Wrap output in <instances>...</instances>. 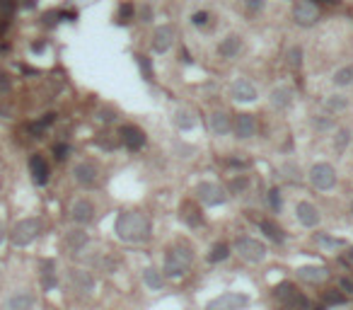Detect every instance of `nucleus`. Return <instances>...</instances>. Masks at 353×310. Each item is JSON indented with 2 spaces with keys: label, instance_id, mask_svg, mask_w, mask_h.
<instances>
[{
  "label": "nucleus",
  "instance_id": "obj_1",
  "mask_svg": "<svg viewBox=\"0 0 353 310\" xmlns=\"http://www.w3.org/2000/svg\"><path fill=\"white\" fill-rule=\"evenodd\" d=\"M114 232H116V238L123 240V243H141V240L148 238L150 225H148V221H145V216H141V213L123 211V213L116 216Z\"/></svg>",
  "mask_w": 353,
  "mask_h": 310
},
{
  "label": "nucleus",
  "instance_id": "obj_2",
  "mask_svg": "<svg viewBox=\"0 0 353 310\" xmlns=\"http://www.w3.org/2000/svg\"><path fill=\"white\" fill-rule=\"evenodd\" d=\"M194 262V252L187 243H176L172 250H167L165 255V266H162V274L172 279H179L187 274V269Z\"/></svg>",
  "mask_w": 353,
  "mask_h": 310
},
{
  "label": "nucleus",
  "instance_id": "obj_3",
  "mask_svg": "<svg viewBox=\"0 0 353 310\" xmlns=\"http://www.w3.org/2000/svg\"><path fill=\"white\" fill-rule=\"evenodd\" d=\"M274 298H276L278 303H283L288 310H305L307 308V298H305L293 284H288V281H283V284H278V286L274 288Z\"/></svg>",
  "mask_w": 353,
  "mask_h": 310
},
{
  "label": "nucleus",
  "instance_id": "obj_4",
  "mask_svg": "<svg viewBox=\"0 0 353 310\" xmlns=\"http://www.w3.org/2000/svg\"><path fill=\"white\" fill-rule=\"evenodd\" d=\"M235 250H237V255L242 257L244 262H252V264H259V262H264L266 255H269L266 245H264V243H259V240H254V238H237V243H235Z\"/></svg>",
  "mask_w": 353,
  "mask_h": 310
},
{
  "label": "nucleus",
  "instance_id": "obj_5",
  "mask_svg": "<svg viewBox=\"0 0 353 310\" xmlns=\"http://www.w3.org/2000/svg\"><path fill=\"white\" fill-rule=\"evenodd\" d=\"M310 184L320 191H329L336 184V170L329 163H317V165L310 167Z\"/></svg>",
  "mask_w": 353,
  "mask_h": 310
},
{
  "label": "nucleus",
  "instance_id": "obj_6",
  "mask_svg": "<svg viewBox=\"0 0 353 310\" xmlns=\"http://www.w3.org/2000/svg\"><path fill=\"white\" fill-rule=\"evenodd\" d=\"M39 221L36 218H24V221H20L15 228H12L10 232V240L15 247H24V245H29L39 235Z\"/></svg>",
  "mask_w": 353,
  "mask_h": 310
},
{
  "label": "nucleus",
  "instance_id": "obj_7",
  "mask_svg": "<svg viewBox=\"0 0 353 310\" xmlns=\"http://www.w3.org/2000/svg\"><path fill=\"white\" fill-rule=\"evenodd\" d=\"M196 197L206 206H218V204H225V199H228L225 189L220 184H215V182H201L196 187Z\"/></svg>",
  "mask_w": 353,
  "mask_h": 310
},
{
  "label": "nucleus",
  "instance_id": "obj_8",
  "mask_svg": "<svg viewBox=\"0 0 353 310\" xmlns=\"http://www.w3.org/2000/svg\"><path fill=\"white\" fill-rule=\"evenodd\" d=\"M293 20L300 24V27H312V24L320 20V10L312 0H298L293 5Z\"/></svg>",
  "mask_w": 353,
  "mask_h": 310
},
{
  "label": "nucleus",
  "instance_id": "obj_9",
  "mask_svg": "<svg viewBox=\"0 0 353 310\" xmlns=\"http://www.w3.org/2000/svg\"><path fill=\"white\" fill-rule=\"evenodd\" d=\"M247 305V296L244 293H223L218 298H213L206 305V310H242Z\"/></svg>",
  "mask_w": 353,
  "mask_h": 310
},
{
  "label": "nucleus",
  "instance_id": "obj_10",
  "mask_svg": "<svg viewBox=\"0 0 353 310\" xmlns=\"http://www.w3.org/2000/svg\"><path fill=\"white\" fill-rule=\"evenodd\" d=\"M295 218H298V223L305 225V228H315V225H320V221H322L317 206L310 204V201H298V204H295Z\"/></svg>",
  "mask_w": 353,
  "mask_h": 310
},
{
  "label": "nucleus",
  "instance_id": "obj_11",
  "mask_svg": "<svg viewBox=\"0 0 353 310\" xmlns=\"http://www.w3.org/2000/svg\"><path fill=\"white\" fill-rule=\"evenodd\" d=\"M293 100H295V90L290 88V85H276V88H271V92H269V102H271V107H276V109L290 107Z\"/></svg>",
  "mask_w": 353,
  "mask_h": 310
},
{
  "label": "nucleus",
  "instance_id": "obj_12",
  "mask_svg": "<svg viewBox=\"0 0 353 310\" xmlns=\"http://www.w3.org/2000/svg\"><path fill=\"white\" fill-rule=\"evenodd\" d=\"M230 97L235 102H254L256 100V88H254L249 80L237 78V80L230 85Z\"/></svg>",
  "mask_w": 353,
  "mask_h": 310
},
{
  "label": "nucleus",
  "instance_id": "obj_13",
  "mask_svg": "<svg viewBox=\"0 0 353 310\" xmlns=\"http://www.w3.org/2000/svg\"><path fill=\"white\" fill-rule=\"evenodd\" d=\"M232 131H235L237 138L247 141V138H252L254 133H256V119H254L252 114H237L235 122H232Z\"/></svg>",
  "mask_w": 353,
  "mask_h": 310
},
{
  "label": "nucleus",
  "instance_id": "obj_14",
  "mask_svg": "<svg viewBox=\"0 0 353 310\" xmlns=\"http://www.w3.org/2000/svg\"><path fill=\"white\" fill-rule=\"evenodd\" d=\"M174 27H169V24H165V27H160V29H155L153 34V49L157 51V54H167L169 49H172V44H174Z\"/></svg>",
  "mask_w": 353,
  "mask_h": 310
},
{
  "label": "nucleus",
  "instance_id": "obj_15",
  "mask_svg": "<svg viewBox=\"0 0 353 310\" xmlns=\"http://www.w3.org/2000/svg\"><path fill=\"white\" fill-rule=\"evenodd\" d=\"M29 172H32V179L34 184H39V187H44L46 182H49V175H51V170H49V163L44 160V155H32L29 158Z\"/></svg>",
  "mask_w": 353,
  "mask_h": 310
},
{
  "label": "nucleus",
  "instance_id": "obj_16",
  "mask_svg": "<svg viewBox=\"0 0 353 310\" xmlns=\"http://www.w3.org/2000/svg\"><path fill=\"white\" fill-rule=\"evenodd\" d=\"M121 143L128 148V150H141L145 145V133L138 129V126H121Z\"/></svg>",
  "mask_w": 353,
  "mask_h": 310
},
{
  "label": "nucleus",
  "instance_id": "obj_17",
  "mask_svg": "<svg viewBox=\"0 0 353 310\" xmlns=\"http://www.w3.org/2000/svg\"><path fill=\"white\" fill-rule=\"evenodd\" d=\"M208 129L213 136H228L232 131V122L228 111H213L208 117Z\"/></svg>",
  "mask_w": 353,
  "mask_h": 310
},
{
  "label": "nucleus",
  "instance_id": "obj_18",
  "mask_svg": "<svg viewBox=\"0 0 353 310\" xmlns=\"http://www.w3.org/2000/svg\"><path fill=\"white\" fill-rule=\"evenodd\" d=\"M73 177H75L77 184L92 187V184L97 182V167L92 165V163H77V165L73 167Z\"/></svg>",
  "mask_w": 353,
  "mask_h": 310
},
{
  "label": "nucleus",
  "instance_id": "obj_19",
  "mask_svg": "<svg viewBox=\"0 0 353 310\" xmlns=\"http://www.w3.org/2000/svg\"><path fill=\"white\" fill-rule=\"evenodd\" d=\"M70 218L75 223H90L92 218H95V206L90 204L87 199H77L73 206H70Z\"/></svg>",
  "mask_w": 353,
  "mask_h": 310
},
{
  "label": "nucleus",
  "instance_id": "obj_20",
  "mask_svg": "<svg viewBox=\"0 0 353 310\" xmlns=\"http://www.w3.org/2000/svg\"><path fill=\"white\" fill-rule=\"evenodd\" d=\"M240 51H242V36L240 34H228L220 44H218V54L223 58H235Z\"/></svg>",
  "mask_w": 353,
  "mask_h": 310
},
{
  "label": "nucleus",
  "instance_id": "obj_21",
  "mask_svg": "<svg viewBox=\"0 0 353 310\" xmlns=\"http://www.w3.org/2000/svg\"><path fill=\"white\" fill-rule=\"evenodd\" d=\"M327 277H329V272L324 266H300L298 269V279L305 284H322V281H327Z\"/></svg>",
  "mask_w": 353,
  "mask_h": 310
},
{
  "label": "nucleus",
  "instance_id": "obj_22",
  "mask_svg": "<svg viewBox=\"0 0 353 310\" xmlns=\"http://www.w3.org/2000/svg\"><path fill=\"white\" fill-rule=\"evenodd\" d=\"M70 281H73L75 291H80V293H90V291L95 288V279H92V274L85 272V269H73V272H70Z\"/></svg>",
  "mask_w": 353,
  "mask_h": 310
},
{
  "label": "nucleus",
  "instance_id": "obj_23",
  "mask_svg": "<svg viewBox=\"0 0 353 310\" xmlns=\"http://www.w3.org/2000/svg\"><path fill=\"white\" fill-rule=\"evenodd\" d=\"M34 308V293L29 291H17L8 298V310H32Z\"/></svg>",
  "mask_w": 353,
  "mask_h": 310
},
{
  "label": "nucleus",
  "instance_id": "obj_24",
  "mask_svg": "<svg viewBox=\"0 0 353 310\" xmlns=\"http://www.w3.org/2000/svg\"><path fill=\"white\" fill-rule=\"evenodd\" d=\"M143 284L150 291H160L162 284H165V274L160 272V269H155V266H145L143 269Z\"/></svg>",
  "mask_w": 353,
  "mask_h": 310
},
{
  "label": "nucleus",
  "instance_id": "obj_25",
  "mask_svg": "<svg viewBox=\"0 0 353 310\" xmlns=\"http://www.w3.org/2000/svg\"><path fill=\"white\" fill-rule=\"evenodd\" d=\"M331 83H334L336 88H348V85H353V63H348V66H341L339 70H334Z\"/></svg>",
  "mask_w": 353,
  "mask_h": 310
},
{
  "label": "nucleus",
  "instance_id": "obj_26",
  "mask_svg": "<svg viewBox=\"0 0 353 310\" xmlns=\"http://www.w3.org/2000/svg\"><path fill=\"white\" fill-rule=\"evenodd\" d=\"M41 286L51 291L56 286V262L54 259H44L41 262Z\"/></svg>",
  "mask_w": 353,
  "mask_h": 310
},
{
  "label": "nucleus",
  "instance_id": "obj_27",
  "mask_svg": "<svg viewBox=\"0 0 353 310\" xmlns=\"http://www.w3.org/2000/svg\"><path fill=\"white\" fill-rule=\"evenodd\" d=\"M324 109L331 111V114H339V111L348 109V97L346 95H329L324 100Z\"/></svg>",
  "mask_w": 353,
  "mask_h": 310
},
{
  "label": "nucleus",
  "instance_id": "obj_28",
  "mask_svg": "<svg viewBox=\"0 0 353 310\" xmlns=\"http://www.w3.org/2000/svg\"><path fill=\"white\" fill-rule=\"evenodd\" d=\"M174 124L182 129V131H191V129L196 126V119H194V114H191L187 107H182V109L174 111Z\"/></svg>",
  "mask_w": 353,
  "mask_h": 310
},
{
  "label": "nucleus",
  "instance_id": "obj_29",
  "mask_svg": "<svg viewBox=\"0 0 353 310\" xmlns=\"http://www.w3.org/2000/svg\"><path fill=\"white\" fill-rule=\"evenodd\" d=\"M66 245H68V250L80 252V250L87 245V235H85L82 230H70L68 232V238H66Z\"/></svg>",
  "mask_w": 353,
  "mask_h": 310
},
{
  "label": "nucleus",
  "instance_id": "obj_30",
  "mask_svg": "<svg viewBox=\"0 0 353 310\" xmlns=\"http://www.w3.org/2000/svg\"><path fill=\"white\" fill-rule=\"evenodd\" d=\"M230 257V247L225 243H215L213 247H210L208 252V262H213V264H218V262H225Z\"/></svg>",
  "mask_w": 353,
  "mask_h": 310
},
{
  "label": "nucleus",
  "instance_id": "obj_31",
  "mask_svg": "<svg viewBox=\"0 0 353 310\" xmlns=\"http://www.w3.org/2000/svg\"><path fill=\"white\" fill-rule=\"evenodd\" d=\"M259 228H261V232H266V238H269V240H274V243H281V240H283V230L278 228L276 223L261 221V223H259Z\"/></svg>",
  "mask_w": 353,
  "mask_h": 310
},
{
  "label": "nucleus",
  "instance_id": "obj_32",
  "mask_svg": "<svg viewBox=\"0 0 353 310\" xmlns=\"http://www.w3.org/2000/svg\"><path fill=\"white\" fill-rule=\"evenodd\" d=\"M247 187H249V177H247V175H237V177H232L230 184H228L230 194H244Z\"/></svg>",
  "mask_w": 353,
  "mask_h": 310
},
{
  "label": "nucleus",
  "instance_id": "obj_33",
  "mask_svg": "<svg viewBox=\"0 0 353 310\" xmlns=\"http://www.w3.org/2000/svg\"><path fill=\"white\" fill-rule=\"evenodd\" d=\"M281 172H286L283 177L288 179V182H300V167L293 165V163H286V165L281 167Z\"/></svg>",
  "mask_w": 353,
  "mask_h": 310
},
{
  "label": "nucleus",
  "instance_id": "obj_34",
  "mask_svg": "<svg viewBox=\"0 0 353 310\" xmlns=\"http://www.w3.org/2000/svg\"><path fill=\"white\" fill-rule=\"evenodd\" d=\"M348 141H351V131H348V129H339V131H336V138H334L336 150H343V148L348 145Z\"/></svg>",
  "mask_w": 353,
  "mask_h": 310
},
{
  "label": "nucleus",
  "instance_id": "obj_35",
  "mask_svg": "<svg viewBox=\"0 0 353 310\" xmlns=\"http://www.w3.org/2000/svg\"><path fill=\"white\" fill-rule=\"evenodd\" d=\"M269 206H271V211H281V206H283V197H281V191H278L276 187L269 191Z\"/></svg>",
  "mask_w": 353,
  "mask_h": 310
},
{
  "label": "nucleus",
  "instance_id": "obj_36",
  "mask_svg": "<svg viewBox=\"0 0 353 310\" xmlns=\"http://www.w3.org/2000/svg\"><path fill=\"white\" fill-rule=\"evenodd\" d=\"M288 61H290V66L293 68L302 66V49H300V46H293V49L288 51Z\"/></svg>",
  "mask_w": 353,
  "mask_h": 310
},
{
  "label": "nucleus",
  "instance_id": "obj_37",
  "mask_svg": "<svg viewBox=\"0 0 353 310\" xmlns=\"http://www.w3.org/2000/svg\"><path fill=\"white\" fill-rule=\"evenodd\" d=\"M208 20H210V15H208V12H203V10L191 15V24H194V27H206Z\"/></svg>",
  "mask_w": 353,
  "mask_h": 310
},
{
  "label": "nucleus",
  "instance_id": "obj_38",
  "mask_svg": "<svg viewBox=\"0 0 353 310\" xmlns=\"http://www.w3.org/2000/svg\"><path fill=\"white\" fill-rule=\"evenodd\" d=\"M324 300H327V303H343L346 296H343L341 291H327V293H324Z\"/></svg>",
  "mask_w": 353,
  "mask_h": 310
},
{
  "label": "nucleus",
  "instance_id": "obj_39",
  "mask_svg": "<svg viewBox=\"0 0 353 310\" xmlns=\"http://www.w3.org/2000/svg\"><path fill=\"white\" fill-rule=\"evenodd\" d=\"M68 153H70V148H68V145H63V143L54 145V155H56V160H66Z\"/></svg>",
  "mask_w": 353,
  "mask_h": 310
},
{
  "label": "nucleus",
  "instance_id": "obj_40",
  "mask_svg": "<svg viewBox=\"0 0 353 310\" xmlns=\"http://www.w3.org/2000/svg\"><path fill=\"white\" fill-rule=\"evenodd\" d=\"M317 240H320V243L324 245V247H334V250H336V247H343L341 240H334V238H327V235H320Z\"/></svg>",
  "mask_w": 353,
  "mask_h": 310
},
{
  "label": "nucleus",
  "instance_id": "obj_41",
  "mask_svg": "<svg viewBox=\"0 0 353 310\" xmlns=\"http://www.w3.org/2000/svg\"><path fill=\"white\" fill-rule=\"evenodd\" d=\"M339 291L341 293H353V279H346V277L339 279Z\"/></svg>",
  "mask_w": 353,
  "mask_h": 310
},
{
  "label": "nucleus",
  "instance_id": "obj_42",
  "mask_svg": "<svg viewBox=\"0 0 353 310\" xmlns=\"http://www.w3.org/2000/svg\"><path fill=\"white\" fill-rule=\"evenodd\" d=\"M247 3V8L252 12H259V10H264V5H266V0H244Z\"/></svg>",
  "mask_w": 353,
  "mask_h": 310
},
{
  "label": "nucleus",
  "instance_id": "obj_43",
  "mask_svg": "<svg viewBox=\"0 0 353 310\" xmlns=\"http://www.w3.org/2000/svg\"><path fill=\"white\" fill-rule=\"evenodd\" d=\"M141 68H145V78H148V80H153V70H150V61H148V58H143V56H141Z\"/></svg>",
  "mask_w": 353,
  "mask_h": 310
},
{
  "label": "nucleus",
  "instance_id": "obj_44",
  "mask_svg": "<svg viewBox=\"0 0 353 310\" xmlns=\"http://www.w3.org/2000/svg\"><path fill=\"white\" fill-rule=\"evenodd\" d=\"M150 15H153V10H150V8H143V22H150Z\"/></svg>",
  "mask_w": 353,
  "mask_h": 310
},
{
  "label": "nucleus",
  "instance_id": "obj_45",
  "mask_svg": "<svg viewBox=\"0 0 353 310\" xmlns=\"http://www.w3.org/2000/svg\"><path fill=\"white\" fill-rule=\"evenodd\" d=\"M131 15V5H126V8H121V17H128Z\"/></svg>",
  "mask_w": 353,
  "mask_h": 310
},
{
  "label": "nucleus",
  "instance_id": "obj_46",
  "mask_svg": "<svg viewBox=\"0 0 353 310\" xmlns=\"http://www.w3.org/2000/svg\"><path fill=\"white\" fill-rule=\"evenodd\" d=\"M32 51H44V44H32Z\"/></svg>",
  "mask_w": 353,
  "mask_h": 310
},
{
  "label": "nucleus",
  "instance_id": "obj_47",
  "mask_svg": "<svg viewBox=\"0 0 353 310\" xmlns=\"http://www.w3.org/2000/svg\"><path fill=\"white\" fill-rule=\"evenodd\" d=\"M3 238H5V232H3V225H0V243H3Z\"/></svg>",
  "mask_w": 353,
  "mask_h": 310
},
{
  "label": "nucleus",
  "instance_id": "obj_48",
  "mask_svg": "<svg viewBox=\"0 0 353 310\" xmlns=\"http://www.w3.org/2000/svg\"><path fill=\"white\" fill-rule=\"evenodd\" d=\"M351 213H353V201H351Z\"/></svg>",
  "mask_w": 353,
  "mask_h": 310
},
{
  "label": "nucleus",
  "instance_id": "obj_49",
  "mask_svg": "<svg viewBox=\"0 0 353 310\" xmlns=\"http://www.w3.org/2000/svg\"><path fill=\"white\" fill-rule=\"evenodd\" d=\"M351 257H353V247H351Z\"/></svg>",
  "mask_w": 353,
  "mask_h": 310
}]
</instances>
